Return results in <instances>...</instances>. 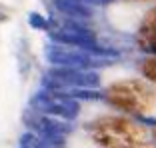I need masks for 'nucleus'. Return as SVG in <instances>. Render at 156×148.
Returning a JSON list of instances; mask_svg holds the SVG:
<instances>
[{"label": "nucleus", "mask_w": 156, "mask_h": 148, "mask_svg": "<svg viewBox=\"0 0 156 148\" xmlns=\"http://www.w3.org/2000/svg\"><path fill=\"white\" fill-rule=\"evenodd\" d=\"M46 58H48V62H52V64L66 66V68H86V66L94 64L88 54L74 52V50H66V48H60V46L46 48Z\"/></svg>", "instance_id": "nucleus-3"}, {"label": "nucleus", "mask_w": 156, "mask_h": 148, "mask_svg": "<svg viewBox=\"0 0 156 148\" xmlns=\"http://www.w3.org/2000/svg\"><path fill=\"white\" fill-rule=\"evenodd\" d=\"M32 104L36 108L34 110H42V112H48V114H56V116H62L66 120H72L78 116V104L74 100H70L68 96H60V92H40L32 98Z\"/></svg>", "instance_id": "nucleus-1"}, {"label": "nucleus", "mask_w": 156, "mask_h": 148, "mask_svg": "<svg viewBox=\"0 0 156 148\" xmlns=\"http://www.w3.org/2000/svg\"><path fill=\"white\" fill-rule=\"evenodd\" d=\"M28 22H30V26H34V28H40V30H44V28L48 26V22H46V20L42 18L40 14H36V12H32L30 16H28Z\"/></svg>", "instance_id": "nucleus-5"}, {"label": "nucleus", "mask_w": 156, "mask_h": 148, "mask_svg": "<svg viewBox=\"0 0 156 148\" xmlns=\"http://www.w3.org/2000/svg\"><path fill=\"white\" fill-rule=\"evenodd\" d=\"M24 120H26L28 126H32L44 140H48L50 144H54V146H58V148L64 146V134L72 130V126H68V124H60V122H56V120H50V118L38 116V114L32 116L30 112H26Z\"/></svg>", "instance_id": "nucleus-2"}, {"label": "nucleus", "mask_w": 156, "mask_h": 148, "mask_svg": "<svg viewBox=\"0 0 156 148\" xmlns=\"http://www.w3.org/2000/svg\"><path fill=\"white\" fill-rule=\"evenodd\" d=\"M54 6L62 14L72 16V18H88L90 16V10L80 0H54Z\"/></svg>", "instance_id": "nucleus-4"}]
</instances>
